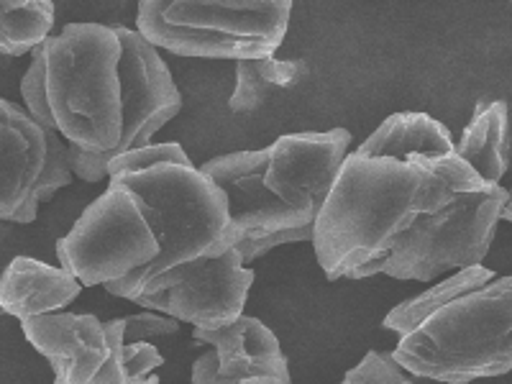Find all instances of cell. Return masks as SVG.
I'll return each instance as SVG.
<instances>
[{"label":"cell","instance_id":"14","mask_svg":"<svg viewBox=\"0 0 512 384\" xmlns=\"http://www.w3.org/2000/svg\"><path fill=\"white\" fill-rule=\"evenodd\" d=\"M198 344L216 351L218 372L226 379L246 382V379H274L292 382L282 346L262 320L241 315L228 326L192 328Z\"/></svg>","mask_w":512,"mask_h":384},{"label":"cell","instance_id":"25","mask_svg":"<svg viewBox=\"0 0 512 384\" xmlns=\"http://www.w3.org/2000/svg\"><path fill=\"white\" fill-rule=\"evenodd\" d=\"M510 164H512V146H510ZM500 221H507V223H512V185L507 187V200H505V205H502Z\"/></svg>","mask_w":512,"mask_h":384},{"label":"cell","instance_id":"20","mask_svg":"<svg viewBox=\"0 0 512 384\" xmlns=\"http://www.w3.org/2000/svg\"><path fill=\"white\" fill-rule=\"evenodd\" d=\"M164 364L162 354L154 344H123L118 338L111 351V359L105 364L93 384H159L157 372Z\"/></svg>","mask_w":512,"mask_h":384},{"label":"cell","instance_id":"15","mask_svg":"<svg viewBox=\"0 0 512 384\" xmlns=\"http://www.w3.org/2000/svg\"><path fill=\"white\" fill-rule=\"evenodd\" d=\"M82 285L67 269L31 256H16L0 274V310L21 323L64 313L80 297Z\"/></svg>","mask_w":512,"mask_h":384},{"label":"cell","instance_id":"1","mask_svg":"<svg viewBox=\"0 0 512 384\" xmlns=\"http://www.w3.org/2000/svg\"><path fill=\"white\" fill-rule=\"evenodd\" d=\"M123 47L116 26L67 24L31 52L21 80L26 111L67 144L72 175L108 177L123 131Z\"/></svg>","mask_w":512,"mask_h":384},{"label":"cell","instance_id":"17","mask_svg":"<svg viewBox=\"0 0 512 384\" xmlns=\"http://www.w3.org/2000/svg\"><path fill=\"white\" fill-rule=\"evenodd\" d=\"M305 72V64L297 59H241L236 62V88L228 105L233 113L259 111L274 93L290 90L303 80Z\"/></svg>","mask_w":512,"mask_h":384},{"label":"cell","instance_id":"4","mask_svg":"<svg viewBox=\"0 0 512 384\" xmlns=\"http://www.w3.org/2000/svg\"><path fill=\"white\" fill-rule=\"evenodd\" d=\"M392 359L408 374L446 384L512 372V277H495L428 315L400 338Z\"/></svg>","mask_w":512,"mask_h":384},{"label":"cell","instance_id":"10","mask_svg":"<svg viewBox=\"0 0 512 384\" xmlns=\"http://www.w3.org/2000/svg\"><path fill=\"white\" fill-rule=\"evenodd\" d=\"M67 144L26 108L0 98V223H34L47 203L72 182Z\"/></svg>","mask_w":512,"mask_h":384},{"label":"cell","instance_id":"24","mask_svg":"<svg viewBox=\"0 0 512 384\" xmlns=\"http://www.w3.org/2000/svg\"><path fill=\"white\" fill-rule=\"evenodd\" d=\"M192 384H241V382L221 377V372H218L216 351L210 349L192 361Z\"/></svg>","mask_w":512,"mask_h":384},{"label":"cell","instance_id":"7","mask_svg":"<svg viewBox=\"0 0 512 384\" xmlns=\"http://www.w3.org/2000/svg\"><path fill=\"white\" fill-rule=\"evenodd\" d=\"M505 200L507 187L502 185L459 192L436 213L415 218L387 254L354 272L351 280L387 274L392 280L433 282L443 274L479 267L495 239Z\"/></svg>","mask_w":512,"mask_h":384},{"label":"cell","instance_id":"18","mask_svg":"<svg viewBox=\"0 0 512 384\" xmlns=\"http://www.w3.org/2000/svg\"><path fill=\"white\" fill-rule=\"evenodd\" d=\"M497 274L492 269H487L484 264L479 267L461 269L456 274H448L446 280H441L438 285H433L431 290H425L423 295H415L405 303H400L397 308L390 310V315L384 318V328L387 331H395L402 336H408L410 331L423 323L428 315H433L436 310H441L443 305H448L451 300H456L459 295L469 290H477V287H484L487 282L495 280Z\"/></svg>","mask_w":512,"mask_h":384},{"label":"cell","instance_id":"5","mask_svg":"<svg viewBox=\"0 0 512 384\" xmlns=\"http://www.w3.org/2000/svg\"><path fill=\"white\" fill-rule=\"evenodd\" d=\"M111 185L128 187L144 200L159 239L157 259L123 280L105 285L111 295L172 269L216 259L239 241L226 195L195 164H159L134 175L111 177Z\"/></svg>","mask_w":512,"mask_h":384},{"label":"cell","instance_id":"13","mask_svg":"<svg viewBox=\"0 0 512 384\" xmlns=\"http://www.w3.org/2000/svg\"><path fill=\"white\" fill-rule=\"evenodd\" d=\"M359 157L395 159L428 169L446 180L472 175V167L456 154V141L446 126L425 113H395L354 149Z\"/></svg>","mask_w":512,"mask_h":384},{"label":"cell","instance_id":"27","mask_svg":"<svg viewBox=\"0 0 512 384\" xmlns=\"http://www.w3.org/2000/svg\"><path fill=\"white\" fill-rule=\"evenodd\" d=\"M241 384H244V382H241Z\"/></svg>","mask_w":512,"mask_h":384},{"label":"cell","instance_id":"6","mask_svg":"<svg viewBox=\"0 0 512 384\" xmlns=\"http://www.w3.org/2000/svg\"><path fill=\"white\" fill-rule=\"evenodd\" d=\"M292 0H141L136 31L177 57H274L287 36Z\"/></svg>","mask_w":512,"mask_h":384},{"label":"cell","instance_id":"23","mask_svg":"<svg viewBox=\"0 0 512 384\" xmlns=\"http://www.w3.org/2000/svg\"><path fill=\"white\" fill-rule=\"evenodd\" d=\"M180 333V323L175 318H167L154 310H141V313L126 315L123 318V344H149L157 338H169Z\"/></svg>","mask_w":512,"mask_h":384},{"label":"cell","instance_id":"26","mask_svg":"<svg viewBox=\"0 0 512 384\" xmlns=\"http://www.w3.org/2000/svg\"><path fill=\"white\" fill-rule=\"evenodd\" d=\"M244 384H292V382H274V379H246Z\"/></svg>","mask_w":512,"mask_h":384},{"label":"cell","instance_id":"9","mask_svg":"<svg viewBox=\"0 0 512 384\" xmlns=\"http://www.w3.org/2000/svg\"><path fill=\"white\" fill-rule=\"evenodd\" d=\"M254 285V272L233 246L216 259L187 264L113 295L144 310H154L192 328L228 326L244 315L246 297Z\"/></svg>","mask_w":512,"mask_h":384},{"label":"cell","instance_id":"2","mask_svg":"<svg viewBox=\"0 0 512 384\" xmlns=\"http://www.w3.org/2000/svg\"><path fill=\"white\" fill-rule=\"evenodd\" d=\"M487 182L477 175L446 180L428 169L395 159H369L351 152L318 210L313 249L328 280H351L408 231L423 213H436L464 190Z\"/></svg>","mask_w":512,"mask_h":384},{"label":"cell","instance_id":"3","mask_svg":"<svg viewBox=\"0 0 512 384\" xmlns=\"http://www.w3.org/2000/svg\"><path fill=\"white\" fill-rule=\"evenodd\" d=\"M351 154L346 128L280 136L256 152L208 159L203 172L228 200L239 241L315 226L318 210Z\"/></svg>","mask_w":512,"mask_h":384},{"label":"cell","instance_id":"11","mask_svg":"<svg viewBox=\"0 0 512 384\" xmlns=\"http://www.w3.org/2000/svg\"><path fill=\"white\" fill-rule=\"evenodd\" d=\"M116 34L123 47V131L113 159L152 144L154 134L182 108V95L159 49L136 29L116 26Z\"/></svg>","mask_w":512,"mask_h":384},{"label":"cell","instance_id":"21","mask_svg":"<svg viewBox=\"0 0 512 384\" xmlns=\"http://www.w3.org/2000/svg\"><path fill=\"white\" fill-rule=\"evenodd\" d=\"M159 164H192L187 152L175 141H164V144H146L134 152H126L108 164V180L118 175H134L144 169L159 167Z\"/></svg>","mask_w":512,"mask_h":384},{"label":"cell","instance_id":"12","mask_svg":"<svg viewBox=\"0 0 512 384\" xmlns=\"http://www.w3.org/2000/svg\"><path fill=\"white\" fill-rule=\"evenodd\" d=\"M21 331L52 364L54 384H93L123 338V318L103 323L93 313H54L24 320Z\"/></svg>","mask_w":512,"mask_h":384},{"label":"cell","instance_id":"8","mask_svg":"<svg viewBox=\"0 0 512 384\" xmlns=\"http://www.w3.org/2000/svg\"><path fill=\"white\" fill-rule=\"evenodd\" d=\"M157 254L159 239L144 200L121 185H108L82 210L72 231L57 241L59 267L77 277L82 287L123 280L152 264Z\"/></svg>","mask_w":512,"mask_h":384},{"label":"cell","instance_id":"16","mask_svg":"<svg viewBox=\"0 0 512 384\" xmlns=\"http://www.w3.org/2000/svg\"><path fill=\"white\" fill-rule=\"evenodd\" d=\"M456 154L472 167L479 180L487 185H502V177L510 169L505 100L477 105L472 121L456 141Z\"/></svg>","mask_w":512,"mask_h":384},{"label":"cell","instance_id":"19","mask_svg":"<svg viewBox=\"0 0 512 384\" xmlns=\"http://www.w3.org/2000/svg\"><path fill=\"white\" fill-rule=\"evenodd\" d=\"M54 29V3L49 0H0V57L34 52Z\"/></svg>","mask_w":512,"mask_h":384},{"label":"cell","instance_id":"22","mask_svg":"<svg viewBox=\"0 0 512 384\" xmlns=\"http://www.w3.org/2000/svg\"><path fill=\"white\" fill-rule=\"evenodd\" d=\"M341 384H415L408 372L384 351H369L364 359L349 369Z\"/></svg>","mask_w":512,"mask_h":384}]
</instances>
